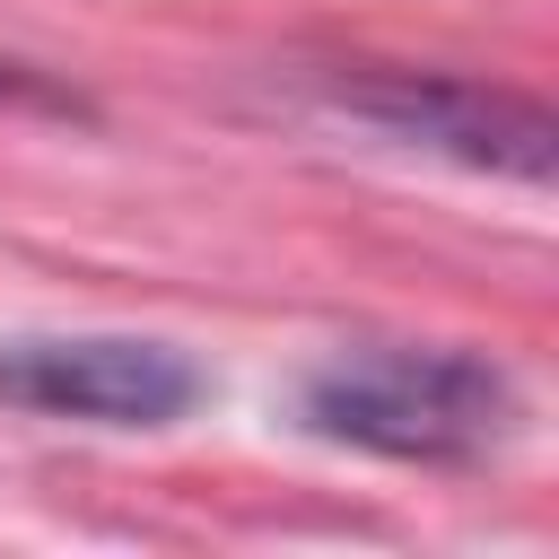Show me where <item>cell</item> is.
Masks as SVG:
<instances>
[{"label":"cell","mask_w":559,"mask_h":559,"mask_svg":"<svg viewBox=\"0 0 559 559\" xmlns=\"http://www.w3.org/2000/svg\"><path fill=\"white\" fill-rule=\"evenodd\" d=\"M341 114L376 122L402 148L454 157L472 175H507V183H550L559 175V122L542 96L489 87V79H437V70H376V79H341L332 87Z\"/></svg>","instance_id":"3957f363"},{"label":"cell","mask_w":559,"mask_h":559,"mask_svg":"<svg viewBox=\"0 0 559 559\" xmlns=\"http://www.w3.org/2000/svg\"><path fill=\"white\" fill-rule=\"evenodd\" d=\"M0 105H52V114H61L70 96H61V87H44L26 61H0Z\"/></svg>","instance_id":"277c9868"},{"label":"cell","mask_w":559,"mask_h":559,"mask_svg":"<svg viewBox=\"0 0 559 559\" xmlns=\"http://www.w3.org/2000/svg\"><path fill=\"white\" fill-rule=\"evenodd\" d=\"M297 411L323 445L384 454V463H428L463 472L489 463L524 437V384L480 358V349H437V341H358L332 349L306 384Z\"/></svg>","instance_id":"6da1fadb"},{"label":"cell","mask_w":559,"mask_h":559,"mask_svg":"<svg viewBox=\"0 0 559 559\" xmlns=\"http://www.w3.org/2000/svg\"><path fill=\"white\" fill-rule=\"evenodd\" d=\"M201 402V367L140 332H9L0 411L87 419V428H175Z\"/></svg>","instance_id":"7a4b0ae2"}]
</instances>
